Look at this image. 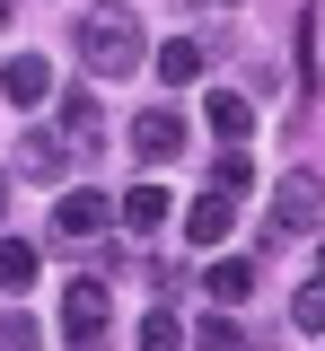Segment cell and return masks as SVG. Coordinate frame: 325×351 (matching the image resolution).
Segmentation results:
<instances>
[{
    "mask_svg": "<svg viewBox=\"0 0 325 351\" xmlns=\"http://www.w3.org/2000/svg\"><path fill=\"white\" fill-rule=\"evenodd\" d=\"M80 62H88L97 80L141 71V27H132V9H88V18H80Z\"/></svg>",
    "mask_w": 325,
    "mask_h": 351,
    "instance_id": "6da1fadb",
    "label": "cell"
},
{
    "mask_svg": "<svg viewBox=\"0 0 325 351\" xmlns=\"http://www.w3.org/2000/svg\"><path fill=\"white\" fill-rule=\"evenodd\" d=\"M325 228V176H308V167H290L281 176V193H273V219H264V237H317Z\"/></svg>",
    "mask_w": 325,
    "mask_h": 351,
    "instance_id": "7a4b0ae2",
    "label": "cell"
},
{
    "mask_svg": "<svg viewBox=\"0 0 325 351\" xmlns=\"http://www.w3.org/2000/svg\"><path fill=\"white\" fill-rule=\"evenodd\" d=\"M132 158H141V167H167V158H185V114H167V106H141V114H132Z\"/></svg>",
    "mask_w": 325,
    "mask_h": 351,
    "instance_id": "3957f363",
    "label": "cell"
},
{
    "mask_svg": "<svg viewBox=\"0 0 325 351\" xmlns=\"http://www.w3.org/2000/svg\"><path fill=\"white\" fill-rule=\"evenodd\" d=\"M106 219H115V202L88 193V184H71V193L53 202V237H62V246H88V237H106Z\"/></svg>",
    "mask_w": 325,
    "mask_h": 351,
    "instance_id": "277c9868",
    "label": "cell"
},
{
    "mask_svg": "<svg viewBox=\"0 0 325 351\" xmlns=\"http://www.w3.org/2000/svg\"><path fill=\"white\" fill-rule=\"evenodd\" d=\"M106 307H115L106 281H71V290H62V334H71L80 351H97L106 343Z\"/></svg>",
    "mask_w": 325,
    "mask_h": 351,
    "instance_id": "5b68a950",
    "label": "cell"
},
{
    "mask_svg": "<svg viewBox=\"0 0 325 351\" xmlns=\"http://www.w3.org/2000/svg\"><path fill=\"white\" fill-rule=\"evenodd\" d=\"M0 97H9V106H45L53 97V62L45 53H9V62H0Z\"/></svg>",
    "mask_w": 325,
    "mask_h": 351,
    "instance_id": "8992f818",
    "label": "cell"
},
{
    "mask_svg": "<svg viewBox=\"0 0 325 351\" xmlns=\"http://www.w3.org/2000/svg\"><path fill=\"white\" fill-rule=\"evenodd\" d=\"M176 211V202H167V184H149V176H141L132 193H123V202H115V219H123V228H132V237H149V228H158V219Z\"/></svg>",
    "mask_w": 325,
    "mask_h": 351,
    "instance_id": "52a82bcc",
    "label": "cell"
},
{
    "mask_svg": "<svg viewBox=\"0 0 325 351\" xmlns=\"http://www.w3.org/2000/svg\"><path fill=\"white\" fill-rule=\"evenodd\" d=\"M229 219H237L229 193H202V202H185V237H193V246H220V237H229Z\"/></svg>",
    "mask_w": 325,
    "mask_h": 351,
    "instance_id": "ba28073f",
    "label": "cell"
},
{
    "mask_svg": "<svg viewBox=\"0 0 325 351\" xmlns=\"http://www.w3.org/2000/svg\"><path fill=\"white\" fill-rule=\"evenodd\" d=\"M71 158H80V149L53 141V132H27V141H18V176H62Z\"/></svg>",
    "mask_w": 325,
    "mask_h": 351,
    "instance_id": "9c48e42d",
    "label": "cell"
},
{
    "mask_svg": "<svg viewBox=\"0 0 325 351\" xmlns=\"http://www.w3.org/2000/svg\"><path fill=\"white\" fill-rule=\"evenodd\" d=\"M97 132H106V123H97V97H88V88H71V97H62V141L88 158V149H97Z\"/></svg>",
    "mask_w": 325,
    "mask_h": 351,
    "instance_id": "30bf717a",
    "label": "cell"
},
{
    "mask_svg": "<svg viewBox=\"0 0 325 351\" xmlns=\"http://www.w3.org/2000/svg\"><path fill=\"white\" fill-rule=\"evenodd\" d=\"M158 80H167V88H193V80H202V36L158 44Z\"/></svg>",
    "mask_w": 325,
    "mask_h": 351,
    "instance_id": "8fae6325",
    "label": "cell"
},
{
    "mask_svg": "<svg viewBox=\"0 0 325 351\" xmlns=\"http://www.w3.org/2000/svg\"><path fill=\"white\" fill-rule=\"evenodd\" d=\"M202 290H211V299H220V307H237V299H246V290H255V263H246V255H229V263H211V272H202Z\"/></svg>",
    "mask_w": 325,
    "mask_h": 351,
    "instance_id": "7c38bea8",
    "label": "cell"
},
{
    "mask_svg": "<svg viewBox=\"0 0 325 351\" xmlns=\"http://www.w3.org/2000/svg\"><path fill=\"white\" fill-rule=\"evenodd\" d=\"M0 290H9V299H18V290H36V246L0 237Z\"/></svg>",
    "mask_w": 325,
    "mask_h": 351,
    "instance_id": "4fadbf2b",
    "label": "cell"
},
{
    "mask_svg": "<svg viewBox=\"0 0 325 351\" xmlns=\"http://www.w3.org/2000/svg\"><path fill=\"white\" fill-rule=\"evenodd\" d=\"M246 123H255V106L220 88V97H211V132H220V141H246Z\"/></svg>",
    "mask_w": 325,
    "mask_h": 351,
    "instance_id": "5bb4252c",
    "label": "cell"
},
{
    "mask_svg": "<svg viewBox=\"0 0 325 351\" xmlns=\"http://www.w3.org/2000/svg\"><path fill=\"white\" fill-rule=\"evenodd\" d=\"M211 193H255V158H246V149H229V158H220V167H211Z\"/></svg>",
    "mask_w": 325,
    "mask_h": 351,
    "instance_id": "9a60e30c",
    "label": "cell"
},
{
    "mask_svg": "<svg viewBox=\"0 0 325 351\" xmlns=\"http://www.w3.org/2000/svg\"><path fill=\"white\" fill-rule=\"evenodd\" d=\"M290 325H299V334H325V272L299 290V299H290Z\"/></svg>",
    "mask_w": 325,
    "mask_h": 351,
    "instance_id": "2e32d148",
    "label": "cell"
},
{
    "mask_svg": "<svg viewBox=\"0 0 325 351\" xmlns=\"http://www.w3.org/2000/svg\"><path fill=\"white\" fill-rule=\"evenodd\" d=\"M141 351H185V325L176 316H141Z\"/></svg>",
    "mask_w": 325,
    "mask_h": 351,
    "instance_id": "e0dca14e",
    "label": "cell"
},
{
    "mask_svg": "<svg viewBox=\"0 0 325 351\" xmlns=\"http://www.w3.org/2000/svg\"><path fill=\"white\" fill-rule=\"evenodd\" d=\"M0 351H36V325L27 316H0Z\"/></svg>",
    "mask_w": 325,
    "mask_h": 351,
    "instance_id": "ac0fdd59",
    "label": "cell"
},
{
    "mask_svg": "<svg viewBox=\"0 0 325 351\" xmlns=\"http://www.w3.org/2000/svg\"><path fill=\"white\" fill-rule=\"evenodd\" d=\"M202 351H237V325H229V316H202Z\"/></svg>",
    "mask_w": 325,
    "mask_h": 351,
    "instance_id": "d6986e66",
    "label": "cell"
},
{
    "mask_svg": "<svg viewBox=\"0 0 325 351\" xmlns=\"http://www.w3.org/2000/svg\"><path fill=\"white\" fill-rule=\"evenodd\" d=\"M0 211H9V176H0Z\"/></svg>",
    "mask_w": 325,
    "mask_h": 351,
    "instance_id": "ffe728a7",
    "label": "cell"
},
{
    "mask_svg": "<svg viewBox=\"0 0 325 351\" xmlns=\"http://www.w3.org/2000/svg\"><path fill=\"white\" fill-rule=\"evenodd\" d=\"M9 9H18V0H0V27H9Z\"/></svg>",
    "mask_w": 325,
    "mask_h": 351,
    "instance_id": "44dd1931",
    "label": "cell"
},
{
    "mask_svg": "<svg viewBox=\"0 0 325 351\" xmlns=\"http://www.w3.org/2000/svg\"><path fill=\"white\" fill-rule=\"evenodd\" d=\"M220 9H229V0H220Z\"/></svg>",
    "mask_w": 325,
    "mask_h": 351,
    "instance_id": "7402d4cb",
    "label": "cell"
}]
</instances>
